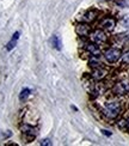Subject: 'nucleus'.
Listing matches in <instances>:
<instances>
[{"label":"nucleus","mask_w":129,"mask_h":146,"mask_svg":"<svg viewBox=\"0 0 129 146\" xmlns=\"http://www.w3.org/2000/svg\"><path fill=\"white\" fill-rule=\"evenodd\" d=\"M122 24H123L124 27L129 28V18H123V19H122Z\"/></svg>","instance_id":"nucleus-18"},{"label":"nucleus","mask_w":129,"mask_h":146,"mask_svg":"<svg viewBox=\"0 0 129 146\" xmlns=\"http://www.w3.org/2000/svg\"><path fill=\"white\" fill-rule=\"evenodd\" d=\"M30 94H31V90H30L29 88H24V89H22L21 94H19V101H21V102H26V100L29 98Z\"/></svg>","instance_id":"nucleus-14"},{"label":"nucleus","mask_w":129,"mask_h":146,"mask_svg":"<svg viewBox=\"0 0 129 146\" xmlns=\"http://www.w3.org/2000/svg\"><path fill=\"white\" fill-rule=\"evenodd\" d=\"M90 41L93 42V43L98 44V46H102V44H105L108 42V35L107 31H104L103 29H96V30H92L91 34H90Z\"/></svg>","instance_id":"nucleus-4"},{"label":"nucleus","mask_w":129,"mask_h":146,"mask_svg":"<svg viewBox=\"0 0 129 146\" xmlns=\"http://www.w3.org/2000/svg\"><path fill=\"white\" fill-rule=\"evenodd\" d=\"M102 133H103L104 135H107V137H111V135H112V133L109 132V131H107V129H102Z\"/></svg>","instance_id":"nucleus-19"},{"label":"nucleus","mask_w":129,"mask_h":146,"mask_svg":"<svg viewBox=\"0 0 129 146\" xmlns=\"http://www.w3.org/2000/svg\"><path fill=\"white\" fill-rule=\"evenodd\" d=\"M116 24H117V22L114 17H104L99 22V28L103 29L104 31H112L116 28Z\"/></svg>","instance_id":"nucleus-8"},{"label":"nucleus","mask_w":129,"mask_h":146,"mask_svg":"<svg viewBox=\"0 0 129 146\" xmlns=\"http://www.w3.org/2000/svg\"><path fill=\"white\" fill-rule=\"evenodd\" d=\"M117 38L118 41H121L122 43H124V42H128L129 41V33H124V34H120L117 35Z\"/></svg>","instance_id":"nucleus-16"},{"label":"nucleus","mask_w":129,"mask_h":146,"mask_svg":"<svg viewBox=\"0 0 129 146\" xmlns=\"http://www.w3.org/2000/svg\"><path fill=\"white\" fill-rule=\"evenodd\" d=\"M103 55L108 64H116L121 60L122 50L116 47H109L108 49H105V52L103 53Z\"/></svg>","instance_id":"nucleus-3"},{"label":"nucleus","mask_w":129,"mask_h":146,"mask_svg":"<svg viewBox=\"0 0 129 146\" xmlns=\"http://www.w3.org/2000/svg\"><path fill=\"white\" fill-rule=\"evenodd\" d=\"M92 31L91 25L89 23H85V22H79L75 24V33L79 37L81 38H87L90 37V34Z\"/></svg>","instance_id":"nucleus-6"},{"label":"nucleus","mask_w":129,"mask_h":146,"mask_svg":"<svg viewBox=\"0 0 129 146\" xmlns=\"http://www.w3.org/2000/svg\"><path fill=\"white\" fill-rule=\"evenodd\" d=\"M98 16H99V12H98L97 10H89V11H86L85 13L83 15L81 22H85V23L91 24V23H93V22L97 19Z\"/></svg>","instance_id":"nucleus-10"},{"label":"nucleus","mask_w":129,"mask_h":146,"mask_svg":"<svg viewBox=\"0 0 129 146\" xmlns=\"http://www.w3.org/2000/svg\"><path fill=\"white\" fill-rule=\"evenodd\" d=\"M21 131L23 134V139L25 140V143H31L34 141L36 137L38 135V129L35 126L29 125V123H23L21 126Z\"/></svg>","instance_id":"nucleus-2"},{"label":"nucleus","mask_w":129,"mask_h":146,"mask_svg":"<svg viewBox=\"0 0 129 146\" xmlns=\"http://www.w3.org/2000/svg\"><path fill=\"white\" fill-rule=\"evenodd\" d=\"M101 113L104 117L109 121H114V120H117L121 116V113H122V106H121V102L118 100H109L103 104L102 109H101Z\"/></svg>","instance_id":"nucleus-1"},{"label":"nucleus","mask_w":129,"mask_h":146,"mask_svg":"<svg viewBox=\"0 0 129 146\" xmlns=\"http://www.w3.org/2000/svg\"><path fill=\"white\" fill-rule=\"evenodd\" d=\"M19 36H21V33H19V31H16V33L13 34L12 38L7 42V44H6V50L11 52L12 49H15V47L17 46V42H18V40H19Z\"/></svg>","instance_id":"nucleus-11"},{"label":"nucleus","mask_w":129,"mask_h":146,"mask_svg":"<svg viewBox=\"0 0 129 146\" xmlns=\"http://www.w3.org/2000/svg\"><path fill=\"white\" fill-rule=\"evenodd\" d=\"M84 50L89 56H101L102 55V50H101L99 46L91 41L84 46Z\"/></svg>","instance_id":"nucleus-7"},{"label":"nucleus","mask_w":129,"mask_h":146,"mask_svg":"<svg viewBox=\"0 0 129 146\" xmlns=\"http://www.w3.org/2000/svg\"><path fill=\"white\" fill-rule=\"evenodd\" d=\"M121 62L126 65V66H129V49L126 50L124 53H122L121 55Z\"/></svg>","instance_id":"nucleus-15"},{"label":"nucleus","mask_w":129,"mask_h":146,"mask_svg":"<svg viewBox=\"0 0 129 146\" xmlns=\"http://www.w3.org/2000/svg\"><path fill=\"white\" fill-rule=\"evenodd\" d=\"M111 92L114 96H126L129 94V82L127 80H121L112 85Z\"/></svg>","instance_id":"nucleus-5"},{"label":"nucleus","mask_w":129,"mask_h":146,"mask_svg":"<svg viewBox=\"0 0 129 146\" xmlns=\"http://www.w3.org/2000/svg\"><path fill=\"white\" fill-rule=\"evenodd\" d=\"M126 129H127V131H129V117H128V119H126Z\"/></svg>","instance_id":"nucleus-20"},{"label":"nucleus","mask_w":129,"mask_h":146,"mask_svg":"<svg viewBox=\"0 0 129 146\" xmlns=\"http://www.w3.org/2000/svg\"><path fill=\"white\" fill-rule=\"evenodd\" d=\"M40 145H42V146H50L52 145V141H50V139H43V140H41L40 141Z\"/></svg>","instance_id":"nucleus-17"},{"label":"nucleus","mask_w":129,"mask_h":146,"mask_svg":"<svg viewBox=\"0 0 129 146\" xmlns=\"http://www.w3.org/2000/svg\"><path fill=\"white\" fill-rule=\"evenodd\" d=\"M108 73H109L108 70L104 68L103 66H101V67H97V68H92L90 77H91V79H93L96 82H101L104 78L108 77Z\"/></svg>","instance_id":"nucleus-9"},{"label":"nucleus","mask_w":129,"mask_h":146,"mask_svg":"<svg viewBox=\"0 0 129 146\" xmlns=\"http://www.w3.org/2000/svg\"><path fill=\"white\" fill-rule=\"evenodd\" d=\"M49 42H50V44L54 49H56V50L62 49V40H61V37L59 35H53Z\"/></svg>","instance_id":"nucleus-12"},{"label":"nucleus","mask_w":129,"mask_h":146,"mask_svg":"<svg viewBox=\"0 0 129 146\" xmlns=\"http://www.w3.org/2000/svg\"><path fill=\"white\" fill-rule=\"evenodd\" d=\"M89 66L91 68H97V67H101V66H103V64L99 60V56H90V59H89Z\"/></svg>","instance_id":"nucleus-13"}]
</instances>
